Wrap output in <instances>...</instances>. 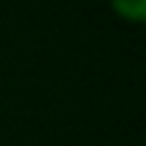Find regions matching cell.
I'll return each instance as SVG.
<instances>
[{
	"mask_svg": "<svg viewBox=\"0 0 146 146\" xmlns=\"http://www.w3.org/2000/svg\"><path fill=\"white\" fill-rule=\"evenodd\" d=\"M110 3L121 15H126L131 21H144L146 18V0H110Z\"/></svg>",
	"mask_w": 146,
	"mask_h": 146,
	"instance_id": "cell-1",
	"label": "cell"
}]
</instances>
